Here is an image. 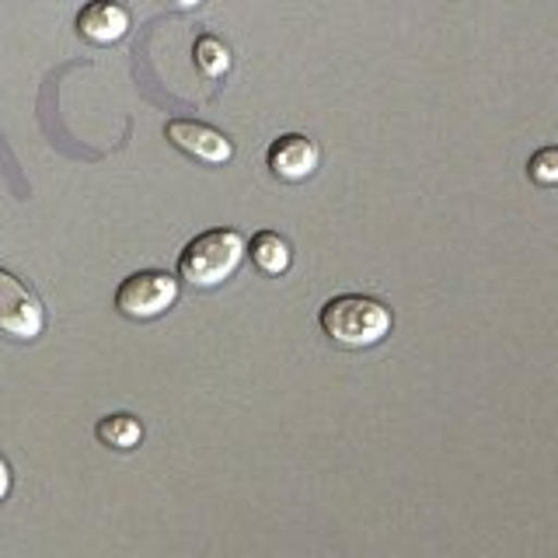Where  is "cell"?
Here are the masks:
<instances>
[{
    "label": "cell",
    "instance_id": "cell-13",
    "mask_svg": "<svg viewBox=\"0 0 558 558\" xmlns=\"http://www.w3.org/2000/svg\"><path fill=\"white\" fill-rule=\"evenodd\" d=\"M171 4H179V8H199L203 0H171Z\"/></svg>",
    "mask_w": 558,
    "mask_h": 558
},
{
    "label": "cell",
    "instance_id": "cell-11",
    "mask_svg": "<svg viewBox=\"0 0 558 558\" xmlns=\"http://www.w3.org/2000/svg\"><path fill=\"white\" fill-rule=\"evenodd\" d=\"M527 174L534 185H558V147H541L527 161Z\"/></svg>",
    "mask_w": 558,
    "mask_h": 558
},
{
    "label": "cell",
    "instance_id": "cell-3",
    "mask_svg": "<svg viewBox=\"0 0 558 558\" xmlns=\"http://www.w3.org/2000/svg\"><path fill=\"white\" fill-rule=\"evenodd\" d=\"M174 301H179V279L161 269L133 272L122 279L116 290L119 314L122 318H133V322H150L157 314H165Z\"/></svg>",
    "mask_w": 558,
    "mask_h": 558
},
{
    "label": "cell",
    "instance_id": "cell-10",
    "mask_svg": "<svg viewBox=\"0 0 558 558\" xmlns=\"http://www.w3.org/2000/svg\"><path fill=\"white\" fill-rule=\"evenodd\" d=\"M192 57H196V66L206 77H223L231 70V49L217 35H199L196 46H192Z\"/></svg>",
    "mask_w": 558,
    "mask_h": 558
},
{
    "label": "cell",
    "instance_id": "cell-4",
    "mask_svg": "<svg viewBox=\"0 0 558 558\" xmlns=\"http://www.w3.org/2000/svg\"><path fill=\"white\" fill-rule=\"evenodd\" d=\"M46 328V307L14 272L0 269V331L17 342L39 339Z\"/></svg>",
    "mask_w": 558,
    "mask_h": 558
},
{
    "label": "cell",
    "instance_id": "cell-9",
    "mask_svg": "<svg viewBox=\"0 0 558 558\" xmlns=\"http://www.w3.org/2000/svg\"><path fill=\"white\" fill-rule=\"evenodd\" d=\"M95 433H98V440L112 450H133L140 440H144V426H140V418H133L126 412L105 415L95 426Z\"/></svg>",
    "mask_w": 558,
    "mask_h": 558
},
{
    "label": "cell",
    "instance_id": "cell-6",
    "mask_svg": "<svg viewBox=\"0 0 558 558\" xmlns=\"http://www.w3.org/2000/svg\"><path fill=\"white\" fill-rule=\"evenodd\" d=\"M77 32L95 46H112L130 32V11L116 0H92L77 14Z\"/></svg>",
    "mask_w": 558,
    "mask_h": 558
},
{
    "label": "cell",
    "instance_id": "cell-12",
    "mask_svg": "<svg viewBox=\"0 0 558 558\" xmlns=\"http://www.w3.org/2000/svg\"><path fill=\"white\" fill-rule=\"evenodd\" d=\"M11 493V464H8V458L0 453V499H4Z\"/></svg>",
    "mask_w": 558,
    "mask_h": 558
},
{
    "label": "cell",
    "instance_id": "cell-7",
    "mask_svg": "<svg viewBox=\"0 0 558 558\" xmlns=\"http://www.w3.org/2000/svg\"><path fill=\"white\" fill-rule=\"evenodd\" d=\"M266 161H269L276 179H283V182H304L307 174L318 168V147H314L311 140L301 136V133H287V136H279L276 144L269 147Z\"/></svg>",
    "mask_w": 558,
    "mask_h": 558
},
{
    "label": "cell",
    "instance_id": "cell-1",
    "mask_svg": "<svg viewBox=\"0 0 558 558\" xmlns=\"http://www.w3.org/2000/svg\"><path fill=\"white\" fill-rule=\"evenodd\" d=\"M395 318L391 307L377 296L342 293L322 307V331L342 349H366L388 339Z\"/></svg>",
    "mask_w": 558,
    "mask_h": 558
},
{
    "label": "cell",
    "instance_id": "cell-8",
    "mask_svg": "<svg viewBox=\"0 0 558 558\" xmlns=\"http://www.w3.org/2000/svg\"><path fill=\"white\" fill-rule=\"evenodd\" d=\"M248 255L255 266L266 272V276H279L290 269L293 262V252H290V241L276 231H258L252 241H248Z\"/></svg>",
    "mask_w": 558,
    "mask_h": 558
},
{
    "label": "cell",
    "instance_id": "cell-2",
    "mask_svg": "<svg viewBox=\"0 0 558 558\" xmlns=\"http://www.w3.org/2000/svg\"><path fill=\"white\" fill-rule=\"evenodd\" d=\"M244 252H248V244H244L238 231L217 227V231H206L185 244V252L179 258V276L199 290L220 287L223 279H231L238 272Z\"/></svg>",
    "mask_w": 558,
    "mask_h": 558
},
{
    "label": "cell",
    "instance_id": "cell-5",
    "mask_svg": "<svg viewBox=\"0 0 558 558\" xmlns=\"http://www.w3.org/2000/svg\"><path fill=\"white\" fill-rule=\"evenodd\" d=\"M165 136L182 154L196 157L203 165H227L234 157L231 140H227L220 130L206 126V122H196V119H171L165 126Z\"/></svg>",
    "mask_w": 558,
    "mask_h": 558
}]
</instances>
